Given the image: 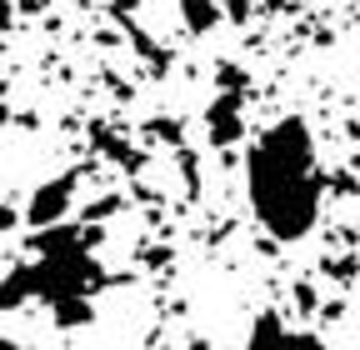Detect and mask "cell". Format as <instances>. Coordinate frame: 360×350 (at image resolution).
I'll return each instance as SVG.
<instances>
[{
    "label": "cell",
    "mask_w": 360,
    "mask_h": 350,
    "mask_svg": "<svg viewBox=\"0 0 360 350\" xmlns=\"http://www.w3.org/2000/svg\"><path fill=\"white\" fill-rule=\"evenodd\" d=\"M250 210L270 240H305L321 221L326 175L315 165V141L300 115H285L255 141L245 160Z\"/></svg>",
    "instance_id": "1"
},
{
    "label": "cell",
    "mask_w": 360,
    "mask_h": 350,
    "mask_svg": "<svg viewBox=\"0 0 360 350\" xmlns=\"http://www.w3.org/2000/svg\"><path fill=\"white\" fill-rule=\"evenodd\" d=\"M70 200H75V170L56 175V181H45V186L30 195V205H25V226H35V231L60 226L65 210H70Z\"/></svg>",
    "instance_id": "2"
},
{
    "label": "cell",
    "mask_w": 360,
    "mask_h": 350,
    "mask_svg": "<svg viewBox=\"0 0 360 350\" xmlns=\"http://www.w3.org/2000/svg\"><path fill=\"white\" fill-rule=\"evenodd\" d=\"M180 15H186V25H191L195 35H205V30L220 20V6H215V0H180Z\"/></svg>",
    "instance_id": "5"
},
{
    "label": "cell",
    "mask_w": 360,
    "mask_h": 350,
    "mask_svg": "<svg viewBox=\"0 0 360 350\" xmlns=\"http://www.w3.org/2000/svg\"><path fill=\"white\" fill-rule=\"evenodd\" d=\"M295 311H305V316L315 311V285H310V280H300V285H295Z\"/></svg>",
    "instance_id": "7"
},
{
    "label": "cell",
    "mask_w": 360,
    "mask_h": 350,
    "mask_svg": "<svg viewBox=\"0 0 360 350\" xmlns=\"http://www.w3.org/2000/svg\"><path fill=\"white\" fill-rule=\"evenodd\" d=\"M360 266H355V255H340V260H326V276H335V280H350Z\"/></svg>",
    "instance_id": "6"
},
{
    "label": "cell",
    "mask_w": 360,
    "mask_h": 350,
    "mask_svg": "<svg viewBox=\"0 0 360 350\" xmlns=\"http://www.w3.org/2000/svg\"><path fill=\"white\" fill-rule=\"evenodd\" d=\"M355 165H360V155H355Z\"/></svg>",
    "instance_id": "8"
},
{
    "label": "cell",
    "mask_w": 360,
    "mask_h": 350,
    "mask_svg": "<svg viewBox=\"0 0 360 350\" xmlns=\"http://www.w3.org/2000/svg\"><path fill=\"white\" fill-rule=\"evenodd\" d=\"M205 130H210V145H236L245 136V120H240V96L236 91H225L210 101L205 110Z\"/></svg>",
    "instance_id": "4"
},
{
    "label": "cell",
    "mask_w": 360,
    "mask_h": 350,
    "mask_svg": "<svg viewBox=\"0 0 360 350\" xmlns=\"http://www.w3.org/2000/svg\"><path fill=\"white\" fill-rule=\"evenodd\" d=\"M245 350H326V345L315 340L310 330H290L281 316H260V320L250 325Z\"/></svg>",
    "instance_id": "3"
}]
</instances>
